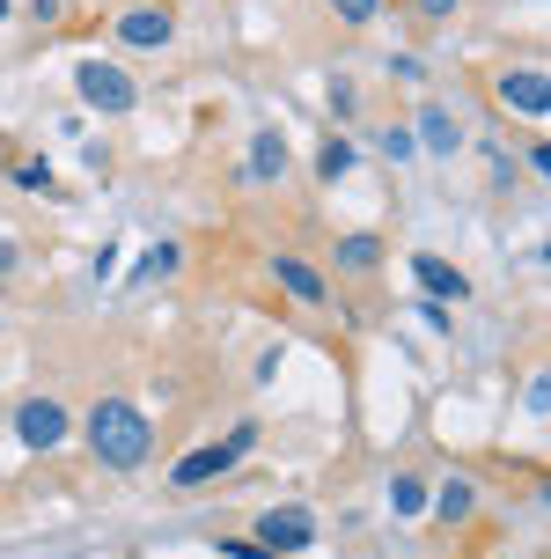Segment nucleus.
<instances>
[{"label": "nucleus", "instance_id": "nucleus-21", "mask_svg": "<svg viewBox=\"0 0 551 559\" xmlns=\"http://www.w3.org/2000/svg\"><path fill=\"white\" fill-rule=\"evenodd\" d=\"M331 111H338V118L360 111V104H354V82H331Z\"/></svg>", "mask_w": 551, "mask_h": 559}, {"label": "nucleus", "instance_id": "nucleus-16", "mask_svg": "<svg viewBox=\"0 0 551 559\" xmlns=\"http://www.w3.org/2000/svg\"><path fill=\"white\" fill-rule=\"evenodd\" d=\"M324 8H331L346 29H360V23H375V8H383V0H324Z\"/></svg>", "mask_w": 551, "mask_h": 559}, {"label": "nucleus", "instance_id": "nucleus-5", "mask_svg": "<svg viewBox=\"0 0 551 559\" xmlns=\"http://www.w3.org/2000/svg\"><path fill=\"white\" fill-rule=\"evenodd\" d=\"M500 104L515 118H537V126H544L551 118V74L544 67H507V74H500Z\"/></svg>", "mask_w": 551, "mask_h": 559}, {"label": "nucleus", "instance_id": "nucleus-9", "mask_svg": "<svg viewBox=\"0 0 551 559\" xmlns=\"http://www.w3.org/2000/svg\"><path fill=\"white\" fill-rule=\"evenodd\" d=\"M412 280L427 287V295H441V302H470L464 265H448V258H434V251H419V258H412Z\"/></svg>", "mask_w": 551, "mask_h": 559}, {"label": "nucleus", "instance_id": "nucleus-17", "mask_svg": "<svg viewBox=\"0 0 551 559\" xmlns=\"http://www.w3.org/2000/svg\"><path fill=\"white\" fill-rule=\"evenodd\" d=\"M8 177H15L23 192H52V163H15Z\"/></svg>", "mask_w": 551, "mask_h": 559}, {"label": "nucleus", "instance_id": "nucleus-1", "mask_svg": "<svg viewBox=\"0 0 551 559\" xmlns=\"http://www.w3.org/2000/svg\"><path fill=\"white\" fill-rule=\"evenodd\" d=\"M82 435H88V456H96L104 472H140V464L155 456V419L140 413L133 397H96Z\"/></svg>", "mask_w": 551, "mask_h": 559}, {"label": "nucleus", "instance_id": "nucleus-24", "mask_svg": "<svg viewBox=\"0 0 551 559\" xmlns=\"http://www.w3.org/2000/svg\"><path fill=\"white\" fill-rule=\"evenodd\" d=\"M15 258H23L15 243H0V273H15Z\"/></svg>", "mask_w": 551, "mask_h": 559}, {"label": "nucleus", "instance_id": "nucleus-23", "mask_svg": "<svg viewBox=\"0 0 551 559\" xmlns=\"http://www.w3.org/2000/svg\"><path fill=\"white\" fill-rule=\"evenodd\" d=\"M419 15H434V23H448V15H456V0H412Z\"/></svg>", "mask_w": 551, "mask_h": 559}, {"label": "nucleus", "instance_id": "nucleus-19", "mask_svg": "<svg viewBox=\"0 0 551 559\" xmlns=\"http://www.w3.org/2000/svg\"><path fill=\"white\" fill-rule=\"evenodd\" d=\"M214 552L220 559H279V552H265V545H250V537H220Z\"/></svg>", "mask_w": 551, "mask_h": 559}, {"label": "nucleus", "instance_id": "nucleus-15", "mask_svg": "<svg viewBox=\"0 0 551 559\" xmlns=\"http://www.w3.org/2000/svg\"><path fill=\"white\" fill-rule=\"evenodd\" d=\"M354 163H360L354 140H324V147H316V177H324V185H338V177H346Z\"/></svg>", "mask_w": 551, "mask_h": 559}, {"label": "nucleus", "instance_id": "nucleus-25", "mask_svg": "<svg viewBox=\"0 0 551 559\" xmlns=\"http://www.w3.org/2000/svg\"><path fill=\"white\" fill-rule=\"evenodd\" d=\"M0 15H8V0H0Z\"/></svg>", "mask_w": 551, "mask_h": 559}, {"label": "nucleus", "instance_id": "nucleus-6", "mask_svg": "<svg viewBox=\"0 0 551 559\" xmlns=\"http://www.w3.org/2000/svg\"><path fill=\"white\" fill-rule=\"evenodd\" d=\"M236 464H243V456H236V449H228V442H199V449H184V456L169 464V486H177V493H199L206 478L236 472Z\"/></svg>", "mask_w": 551, "mask_h": 559}, {"label": "nucleus", "instance_id": "nucleus-3", "mask_svg": "<svg viewBox=\"0 0 551 559\" xmlns=\"http://www.w3.org/2000/svg\"><path fill=\"white\" fill-rule=\"evenodd\" d=\"M15 442L37 449V456H52V449L67 442V405H59V397H23V405H15Z\"/></svg>", "mask_w": 551, "mask_h": 559}, {"label": "nucleus", "instance_id": "nucleus-4", "mask_svg": "<svg viewBox=\"0 0 551 559\" xmlns=\"http://www.w3.org/2000/svg\"><path fill=\"white\" fill-rule=\"evenodd\" d=\"M257 545L279 552V559L309 552V545H316V515H309V508H265V515H257Z\"/></svg>", "mask_w": 551, "mask_h": 559}, {"label": "nucleus", "instance_id": "nucleus-8", "mask_svg": "<svg viewBox=\"0 0 551 559\" xmlns=\"http://www.w3.org/2000/svg\"><path fill=\"white\" fill-rule=\"evenodd\" d=\"M273 280L295 295V302H309V309H324L331 302V280L309 265V258H295V251H273Z\"/></svg>", "mask_w": 551, "mask_h": 559}, {"label": "nucleus", "instance_id": "nucleus-10", "mask_svg": "<svg viewBox=\"0 0 551 559\" xmlns=\"http://www.w3.org/2000/svg\"><path fill=\"white\" fill-rule=\"evenodd\" d=\"M419 147H427L434 163H448V155L464 147V126H456V118L441 111V104H419Z\"/></svg>", "mask_w": 551, "mask_h": 559}, {"label": "nucleus", "instance_id": "nucleus-18", "mask_svg": "<svg viewBox=\"0 0 551 559\" xmlns=\"http://www.w3.org/2000/svg\"><path fill=\"white\" fill-rule=\"evenodd\" d=\"M155 273H177V243H163V251H147L133 265V280H155Z\"/></svg>", "mask_w": 551, "mask_h": 559}, {"label": "nucleus", "instance_id": "nucleus-14", "mask_svg": "<svg viewBox=\"0 0 551 559\" xmlns=\"http://www.w3.org/2000/svg\"><path fill=\"white\" fill-rule=\"evenodd\" d=\"M390 508H397V515H427V478L397 472V478H390Z\"/></svg>", "mask_w": 551, "mask_h": 559}, {"label": "nucleus", "instance_id": "nucleus-12", "mask_svg": "<svg viewBox=\"0 0 551 559\" xmlns=\"http://www.w3.org/2000/svg\"><path fill=\"white\" fill-rule=\"evenodd\" d=\"M375 265H383V236H346V243H338V273L346 280L375 273Z\"/></svg>", "mask_w": 551, "mask_h": 559}, {"label": "nucleus", "instance_id": "nucleus-20", "mask_svg": "<svg viewBox=\"0 0 551 559\" xmlns=\"http://www.w3.org/2000/svg\"><path fill=\"white\" fill-rule=\"evenodd\" d=\"M412 147H419V140L405 133V126H390V133H383V155H390V163H412Z\"/></svg>", "mask_w": 551, "mask_h": 559}, {"label": "nucleus", "instance_id": "nucleus-13", "mask_svg": "<svg viewBox=\"0 0 551 559\" xmlns=\"http://www.w3.org/2000/svg\"><path fill=\"white\" fill-rule=\"evenodd\" d=\"M434 501L441 523H470V508H478V493H470V478H441V493H427Z\"/></svg>", "mask_w": 551, "mask_h": 559}, {"label": "nucleus", "instance_id": "nucleus-22", "mask_svg": "<svg viewBox=\"0 0 551 559\" xmlns=\"http://www.w3.org/2000/svg\"><path fill=\"white\" fill-rule=\"evenodd\" d=\"M228 449H236V456H250V449H257V427H250V419H243V427H228Z\"/></svg>", "mask_w": 551, "mask_h": 559}, {"label": "nucleus", "instance_id": "nucleus-7", "mask_svg": "<svg viewBox=\"0 0 551 559\" xmlns=\"http://www.w3.org/2000/svg\"><path fill=\"white\" fill-rule=\"evenodd\" d=\"M110 37H118L125 52H163L169 37H177V23H169V8H125Z\"/></svg>", "mask_w": 551, "mask_h": 559}, {"label": "nucleus", "instance_id": "nucleus-2", "mask_svg": "<svg viewBox=\"0 0 551 559\" xmlns=\"http://www.w3.org/2000/svg\"><path fill=\"white\" fill-rule=\"evenodd\" d=\"M74 88H82V104H96L104 118L140 111V82L118 67V59H82V67H74Z\"/></svg>", "mask_w": 551, "mask_h": 559}, {"label": "nucleus", "instance_id": "nucleus-11", "mask_svg": "<svg viewBox=\"0 0 551 559\" xmlns=\"http://www.w3.org/2000/svg\"><path fill=\"white\" fill-rule=\"evenodd\" d=\"M250 177H257V185H279V177H287V140H279L273 126L250 140Z\"/></svg>", "mask_w": 551, "mask_h": 559}]
</instances>
